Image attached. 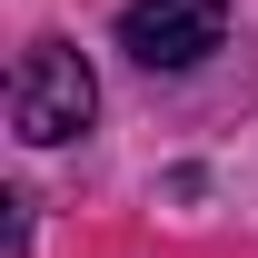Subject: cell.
<instances>
[{"label":"cell","mask_w":258,"mask_h":258,"mask_svg":"<svg viewBox=\"0 0 258 258\" xmlns=\"http://www.w3.org/2000/svg\"><path fill=\"white\" fill-rule=\"evenodd\" d=\"M90 119H99L90 60H80L70 40H30V60L10 70V129H20L30 149H60V139H80Z\"/></svg>","instance_id":"cell-1"},{"label":"cell","mask_w":258,"mask_h":258,"mask_svg":"<svg viewBox=\"0 0 258 258\" xmlns=\"http://www.w3.org/2000/svg\"><path fill=\"white\" fill-rule=\"evenodd\" d=\"M228 40V0H129L119 10V50L139 70H199Z\"/></svg>","instance_id":"cell-2"}]
</instances>
